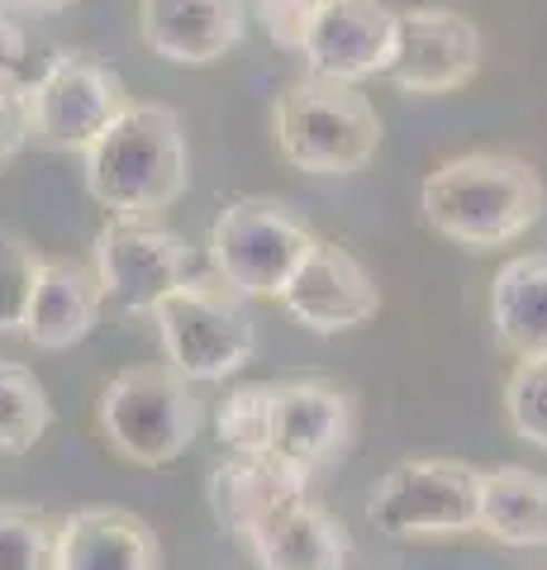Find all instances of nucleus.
<instances>
[{"label": "nucleus", "instance_id": "24", "mask_svg": "<svg viewBox=\"0 0 547 570\" xmlns=\"http://www.w3.org/2000/svg\"><path fill=\"white\" fill-rule=\"evenodd\" d=\"M505 419L528 448L547 452V356H528L505 381Z\"/></svg>", "mask_w": 547, "mask_h": 570}, {"label": "nucleus", "instance_id": "16", "mask_svg": "<svg viewBox=\"0 0 547 570\" xmlns=\"http://www.w3.org/2000/svg\"><path fill=\"white\" fill-rule=\"evenodd\" d=\"M52 570H157V532L129 509H77L52 538Z\"/></svg>", "mask_w": 547, "mask_h": 570}, {"label": "nucleus", "instance_id": "21", "mask_svg": "<svg viewBox=\"0 0 547 570\" xmlns=\"http://www.w3.org/2000/svg\"><path fill=\"white\" fill-rule=\"evenodd\" d=\"M52 404L39 376L14 362H0V456H25L48 433Z\"/></svg>", "mask_w": 547, "mask_h": 570}, {"label": "nucleus", "instance_id": "1", "mask_svg": "<svg viewBox=\"0 0 547 570\" xmlns=\"http://www.w3.org/2000/svg\"><path fill=\"white\" fill-rule=\"evenodd\" d=\"M81 181L100 209H110V219H157L191 186L182 115L153 100H134L81 153Z\"/></svg>", "mask_w": 547, "mask_h": 570}, {"label": "nucleus", "instance_id": "28", "mask_svg": "<svg viewBox=\"0 0 547 570\" xmlns=\"http://www.w3.org/2000/svg\"><path fill=\"white\" fill-rule=\"evenodd\" d=\"M25 58H29V33L20 29L6 0H0V77H20Z\"/></svg>", "mask_w": 547, "mask_h": 570}, {"label": "nucleus", "instance_id": "27", "mask_svg": "<svg viewBox=\"0 0 547 570\" xmlns=\"http://www.w3.org/2000/svg\"><path fill=\"white\" fill-rule=\"evenodd\" d=\"M33 134V110H29V81L0 77V167L29 142Z\"/></svg>", "mask_w": 547, "mask_h": 570}, {"label": "nucleus", "instance_id": "25", "mask_svg": "<svg viewBox=\"0 0 547 570\" xmlns=\"http://www.w3.org/2000/svg\"><path fill=\"white\" fill-rule=\"evenodd\" d=\"M52 538L43 509L0 504V570H52Z\"/></svg>", "mask_w": 547, "mask_h": 570}, {"label": "nucleus", "instance_id": "15", "mask_svg": "<svg viewBox=\"0 0 547 570\" xmlns=\"http://www.w3.org/2000/svg\"><path fill=\"white\" fill-rule=\"evenodd\" d=\"M248 29L243 0H144L138 33L144 43L176 67H209L234 52Z\"/></svg>", "mask_w": 547, "mask_h": 570}, {"label": "nucleus", "instance_id": "7", "mask_svg": "<svg viewBox=\"0 0 547 570\" xmlns=\"http://www.w3.org/2000/svg\"><path fill=\"white\" fill-rule=\"evenodd\" d=\"M486 471L452 456H410L367 494V519L381 538H452L481 528Z\"/></svg>", "mask_w": 547, "mask_h": 570}, {"label": "nucleus", "instance_id": "29", "mask_svg": "<svg viewBox=\"0 0 547 570\" xmlns=\"http://www.w3.org/2000/svg\"><path fill=\"white\" fill-rule=\"evenodd\" d=\"M6 6H14V10H33V14H62V10H72L77 0H6Z\"/></svg>", "mask_w": 547, "mask_h": 570}, {"label": "nucleus", "instance_id": "2", "mask_svg": "<svg viewBox=\"0 0 547 570\" xmlns=\"http://www.w3.org/2000/svg\"><path fill=\"white\" fill-rule=\"evenodd\" d=\"M423 224L457 247H505L543 219V176L509 153H467L433 167L419 186Z\"/></svg>", "mask_w": 547, "mask_h": 570}, {"label": "nucleus", "instance_id": "4", "mask_svg": "<svg viewBox=\"0 0 547 570\" xmlns=\"http://www.w3.org/2000/svg\"><path fill=\"white\" fill-rule=\"evenodd\" d=\"M96 419L119 461L144 471L172 466L201 433L196 381L176 366H129L100 390Z\"/></svg>", "mask_w": 547, "mask_h": 570}, {"label": "nucleus", "instance_id": "10", "mask_svg": "<svg viewBox=\"0 0 547 570\" xmlns=\"http://www.w3.org/2000/svg\"><path fill=\"white\" fill-rule=\"evenodd\" d=\"M481 71V29L448 6L400 10V48L385 81L404 96H448Z\"/></svg>", "mask_w": 547, "mask_h": 570}, {"label": "nucleus", "instance_id": "8", "mask_svg": "<svg viewBox=\"0 0 547 570\" xmlns=\"http://www.w3.org/2000/svg\"><path fill=\"white\" fill-rule=\"evenodd\" d=\"M129 105H134L129 86L115 67L62 48L48 58L43 77L29 81V110H33L29 142L48 153H86Z\"/></svg>", "mask_w": 547, "mask_h": 570}, {"label": "nucleus", "instance_id": "12", "mask_svg": "<svg viewBox=\"0 0 547 570\" xmlns=\"http://www.w3.org/2000/svg\"><path fill=\"white\" fill-rule=\"evenodd\" d=\"M300 328L310 333H348L372 324L381 309V291L367 276V266L339 243H314V253L300 262V272L276 299Z\"/></svg>", "mask_w": 547, "mask_h": 570}, {"label": "nucleus", "instance_id": "23", "mask_svg": "<svg viewBox=\"0 0 547 570\" xmlns=\"http://www.w3.org/2000/svg\"><path fill=\"white\" fill-rule=\"evenodd\" d=\"M39 281H43V257L20 234L0 228V333H25Z\"/></svg>", "mask_w": 547, "mask_h": 570}, {"label": "nucleus", "instance_id": "11", "mask_svg": "<svg viewBox=\"0 0 547 570\" xmlns=\"http://www.w3.org/2000/svg\"><path fill=\"white\" fill-rule=\"evenodd\" d=\"M400 48V10L381 0H324L320 20L305 39V67L310 77L329 81H372L385 77Z\"/></svg>", "mask_w": 547, "mask_h": 570}, {"label": "nucleus", "instance_id": "13", "mask_svg": "<svg viewBox=\"0 0 547 570\" xmlns=\"http://www.w3.org/2000/svg\"><path fill=\"white\" fill-rule=\"evenodd\" d=\"M305 490H310V471L291 466L276 452H228L205 480L209 513L238 542H253Z\"/></svg>", "mask_w": 547, "mask_h": 570}, {"label": "nucleus", "instance_id": "3", "mask_svg": "<svg viewBox=\"0 0 547 570\" xmlns=\"http://www.w3.org/2000/svg\"><path fill=\"white\" fill-rule=\"evenodd\" d=\"M272 134L281 157L310 176H352L381 148V115L358 86L305 77L272 105Z\"/></svg>", "mask_w": 547, "mask_h": 570}, {"label": "nucleus", "instance_id": "9", "mask_svg": "<svg viewBox=\"0 0 547 570\" xmlns=\"http://www.w3.org/2000/svg\"><path fill=\"white\" fill-rule=\"evenodd\" d=\"M96 276L105 305L153 314V305L196 276V247L153 219H110L96 234Z\"/></svg>", "mask_w": 547, "mask_h": 570}, {"label": "nucleus", "instance_id": "22", "mask_svg": "<svg viewBox=\"0 0 547 570\" xmlns=\"http://www.w3.org/2000/svg\"><path fill=\"white\" fill-rule=\"evenodd\" d=\"M276 423V385H234L219 400V442L228 452H272Z\"/></svg>", "mask_w": 547, "mask_h": 570}, {"label": "nucleus", "instance_id": "6", "mask_svg": "<svg viewBox=\"0 0 547 570\" xmlns=\"http://www.w3.org/2000/svg\"><path fill=\"white\" fill-rule=\"evenodd\" d=\"M310 224L291 205L267 200V195H243L224 205L209 224V266L248 299H281V291L300 272V262L314 253Z\"/></svg>", "mask_w": 547, "mask_h": 570}, {"label": "nucleus", "instance_id": "26", "mask_svg": "<svg viewBox=\"0 0 547 570\" xmlns=\"http://www.w3.org/2000/svg\"><path fill=\"white\" fill-rule=\"evenodd\" d=\"M324 0H253V14L262 33L281 48V52H305V39L314 20H320Z\"/></svg>", "mask_w": 547, "mask_h": 570}, {"label": "nucleus", "instance_id": "14", "mask_svg": "<svg viewBox=\"0 0 547 570\" xmlns=\"http://www.w3.org/2000/svg\"><path fill=\"white\" fill-rule=\"evenodd\" d=\"M352 442V400L333 381H281L276 385V423L272 452L300 471L333 466Z\"/></svg>", "mask_w": 547, "mask_h": 570}, {"label": "nucleus", "instance_id": "19", "mask_svg": "<svg viewBox=\"0 0 547 570\" xmlns=\"http://www.w3.org/2000/svg\"><path fill=\"white\" fill-rule=\"evenodd\" d=\"M490 333L519 362L547 356V253L515 257L496 272L490 281Z\"/></svg>", "mask_w": 547, "mask_h": 570}, {"label": "nucleus", "instance_id": "5", "mask_svg": "<svg viewBox=\"0 0 547 570\" xmlns=\"http://www.w3.org/2000/svg\"><path fill=\"white\" fill-rule=\"evenodd\" d=\"M148 318L157 328L167 366H176L196 385H215L224 376H234L257 347L248 295H238L219 276L182 281L176 291L157 299Z\"/></svg>", "mask_w": 547, "mask_h": 570}, {"label": "nucleus", "instance_id": "18", "mask_svg": "<svg viewBox=\"0 0 547 570\" xmlns=\"http://www.w3.org/2000/svg\"><path fill=\"white\" fill-rule=\"evenodd\" d=\"M257 570H343L348 532L324 504L300 494L248 542Z\"/></svg>", "mask_w": 547, "mask_h": 570}, {"label": "nucleus", "instance_id": "17", "mask_svg": "<svg viewBox=\"0 0 547 570\" xmlns=\"http://www.w3.org/2000/svg\"><path fill=\"white\" fill-rule=\"evenodd\" d=\"M100 309H105V291L96 272H86L77 262H43V281L33 291L25 337L39 352H67L96 333Z\"/></svg>", "mask_w": 547, "mask_h": 570}, {"label": "nucleus", "instance_id": "20", "mask_svg": "<svg viewBox=\"0 0 547 570\" xmlns=\"http://www.w3.org/2000/svg\"><path fill=\"white\" fill-rule=\"evenodd\" d=\"M505 547H547V475L528 466H496L481 485V528Z\"/></svg>", "mask_w": 547, "mask_h": 570}]
</instances>
